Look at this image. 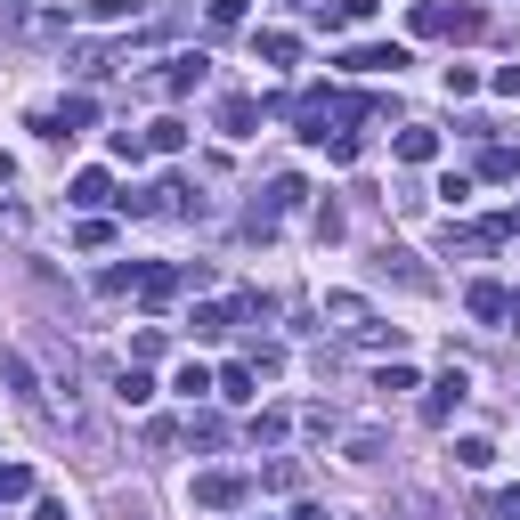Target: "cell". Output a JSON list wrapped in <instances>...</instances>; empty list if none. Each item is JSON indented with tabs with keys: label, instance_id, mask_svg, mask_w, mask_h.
Wrapping results in <instances>:
<instances>
[{
	"label": "cell",
	"instance_id": "obj_1",
	"mask_svg": "<svg viewBox=\"0 0 520 520\" xmlns=\"http://www.w3.org/2000/svg\"><path fill=\"white\" fill-rule=\"evenodd\" d=\"M464 399H472V374H464V366H447V374L431 382V399H423V423H447Z\"/></svg>",
	"mask_w": 520,
	"mask_h": 520
},
{
	"label": "cell",
	"instance_id": "obj_2",
	"mask_svg": "<svg viewBox=\"0 0 520 520\" xmlns=\"http://www.w3.org/2000/svg\"><path fill=\"white\" fill-rule=\"evenodd\" d=\"M195 504H204V512H236L244 504V472H204V480H195Z\"/></svg>",
	"mask_w": 520,
	"mask_h": 520
},
{
	"label": "cell",
	"instance_id": "obj_3",
	"mask_svg": "<svg viewBox=\"0 0 520 520\" xmlns=\"http://www.w3.org/2000/svg\"><path fill=\"white\" fill-rule=\"evenodd\" d=\"M342 65H350V74H399L407 49H399V41H366V49H350Z\"/></svg>",
	"mask_w": 520,
	"mask_h": 520
},
{
	"label": "cell",
	"instance_id": "obj_4",
	"mask_svg": "<svg viewBox=\"0 0 520 520\" xmlns=\"http://www.w3.org/2000/svg\"><path fill=\"white\" fill-rule=\"evenodd\" d=\"M415 33H480V17H472V9H439V0H423V9H415Z\"/></svg>",
	"mask_w": 520,
	"mask_h": 520
},
{
	"label": "cell",
	"instance_id": "obj_5",
	"mask_svg": "<svg viewBox=\"0 0 520 520\" xmlns=\"http://www.w3.org/2000/svg\"><path fill=\"white\" fill-rule=\"evenodd\" d=\"M374 269H382V277H399V285H415V293H431V269H415V252H399V244H382V252H374Z\"/></svg>",
	"mask_w": 520,
	"mask_h": 520
},
{
	"label": "cell",
	"instance_id": "obj_6",
	"mask_svg": "<svg viewBox=\"0 0 520 520\" xmlns=\"http://www.w3.org/2000/svg\"><path fill=\"white\" fill-rule=\"evenodd\" d=\"M195 82H204V57H163V74H155L163 98H179V90H195Z\"/></svg>",
	"mask_w": 520,
	"mask_h": 520
},
{
	"label": "cell",
	"instance_id": "obj_7",
	"mask_svg": "<svg viewBox=\"0 0 520 520\" xmlns=\"http://www.w3.org/2000/svg\"><path fill=\"white\" fill-rule=\"evenodd\" d=\"M65 204H82V212L114 204V179H106V171H74V187H65Z\"/></svg>",
	"mask_w": 520,
	"mask_h": 520
},
{
	"label": "cell",
	"instance_id": "obj_8",
	"mask_svg": "<svg viewBox=\"0 0 520 520\" xmlns=\"http://www.w3.org/2000/svg\"><path fill=\"white\" fill-rule=\"evenodd\" d=\"M179 285H195V277H187V269H139V301H147V309H163Z\"/></svg>",
	"mask_w": 520,
	"mask_h": 520
},
{
	"label": "cell",
	"instance_id": "obj_9",
	"mask_svg": "<svg viewBox=\"0 0 520 520\" xmlns=\"http://www.w3.org/2000/svg\"><path fill=\"white\" fill-rule=\"evenodd\" d=\"M220 130L228 139H252L260 130V98H220Z\"/></svg>",
	"mask_w": 520,
	"mask_h": 520
},
{
	"label": "cell",
	"instance_id": "obj_10",
	"mask_svg": "<svg viewBox=\"0 0 520 520\" xmlns=\"http://www.w3.org/2000/svg\"><path fill=\"white\" fill-rule=\"evenodd\" d=\"M301 195H309L301 179H269V195H260V212H269V220H277V212H293V204H301Z\"/></svg>",
	"mask_w": 520,
	"mask_h": 520
},
{
	"label": "cell",
	"instance_id": "obj_11",
	"mask_svg": "<svg viewBox=\"0 0 520 520\" xmlns=\"http://www.w3.org/2000/svg\"><path fill=\"white\" fill-rule=\"evenodd\" d=\"M439 155V130H399V163H431Z\"/></svg>",
	"mask_w": 520,
	"mask_h": 520
},
{
	"label": "cell",
	"instance_id": "obj_12",
	"mask_svg": "<svg viewBox=\"0 0 520 520\" xmlns=\"http://www.w3.org/2000/svg\"><path fill=\"white\" fill-rule=\"evenodd\" d=\"M220 399H236V407L260 399V374H252V366H228V374H220Z\"/></svg>",
	"mask_w": 520,
	"mask_h": 520
},
{
	"label": "cell",
	"instance_id": "obj_13",
	"mask_svg": "<svg viewBox=\"0 0 520 520\" xmlns=\"http://www.w3.org/2000/svg\"><path fill=\"white\" fill-rule=\"evenodd\" d=\"M114 390H122V407H147V399H155V374H139V366H130Z\"/></svg>",
	"mask_w": 520,
	"mask_h": 520
},
{
	"label": "cell",
	"instance_id": "obj_14",
	"mask_svg": "<svg viewBox=\"0 0 520 520\" xmlns=\"http://www.w3.org/2000/svg\"><path fill=\"white\" fill-rule=\"evenodd\" d=\"M455 464H464V472H488L496 447H488V439H455Z\"/></svg>",
	"mask_w": 520,
	"mask_h": 520
},
{
	"label": "cell",
	"instance_id": "obj_15",
	"mask_svg": "<svg viewBox=\"0 0 520 520\" xmlns=\"http://www.w3.org/2000/svg\"><path fill=\"white\" fill-rule=\"evenodd\" d=\"M504 309H512L504 285H472V317H504Z\"/></svg>",
	"mask_w": 520,
	"mask_h": 520
},
{
	"label": "cell",
	"instance_id": "obj_16",
	"mask_svg": "<svg viewBox=\"0 0 520 520\" xmlns=\"http://www.w3.org/2000/svg\"><path fill=\"white\" fill-rule=\"evenodd\" d=\"M17 496H33V472L25 464H0V504H17Z\"/></svg>",
	"mask_w": 520,
	"mask_h": 520
},
{
	"label": "cell",
	"instance_id": "obj_17",
	"mask_svg": "<svg viewBox=\"0 0 520 520\" xmlns=\"http://www.w3.org/2000/svg\"><path fill=\"white\" fill-rule=\"evenodd\" d=\"M260 57H269V65H293L301 41H293V33H260Z\"/></svg>",
	"mask_w": 520,
	"mask_h": 520
},
{
	"label": "cell",
	"instance_id": "obj_18",
	"mask_svg": "<svg viewBox=\"0 0 520 520\" xmlns=\"http://www.w3.org/2000/svg\"><path fill=\"white\" fill-rule=\"evenodd\" d=\"M512 171H520L512 147H488V155H480V179H512Z\"/></svg>",
	"mask_w": 520,
	"mask_h": 520
},
{
	"label": "cell",
	"instance_id": "obj_19",
	"mask_svg": "<svg viewBox=\"0 0 520 520\" xmlns=\"http://www.w3.org/2000/svg\"><path fill=\"white\" fill-rule=\"evenodd\" d=\"M171 390H187V399H204V390H220V374H204V366H179V382Z\"/></svg>",
	"mask_w": 520,
	"mask_h": 520
},
{
	"label": "cell",
	"instance_id": "obj_20",
	"mask_svg": "<svg viewBox=\"0 0 520 520\" xmlns=\"http://www.w3.org/2000/svg\"><path fill=\"white\" fill-rule=\"evenodd\" d=\"M147 147H163V155H179V147H187V122H155V130H147Z\"/></svg>",
	"mask_w": 520,
	"mask_h": 520
},
{
	"label": "cell",
	"instance_id": "obj_21",
	"mask_svg": "<svg viewBox=\"0 0 520 520\" xmlns=\"http://www.w3.org/2000/svg\"><path fill=\"white\" fill-rule=\"evenodd\" d=\"M277 439H285V415H277V407L252 415V447H277Z\"/></svg>",
	"mask_w": 520,
	"mask_h": 520
},
{
	"label": "cell",
	"instance_id": "obj_22",
	"mask_svg": "<svg viewBox=\"0 0 520 520\" xmlns=\"http://www.w3.org/2000/svg\"><path fill=\"white\" fill-rule=\"evenodd\" d=\"M90 17L98 25H122V17H139V0H90Z\"/></svg>",
	"mask_w": 520,
	"mask_h": 520
},
{
	"label": "cell",
	"instance_id": "obj_23",
	"mask_svg": "<svg viewBox=\"0 0 520 520\" xmlns=\"http://www.w3.org/2000/svg\"><path fill=\"white\" fill-rule=\"evenodd\" d=\"M358 147H366L358 130H334V139H325V155H334V163H358Z\"/></svg>",
	"mask_w": 520,
	"mask_h": 520
},
{
	"label": "cell",
	"instance_id": "obj_24",
	"mask_svg": "<svg viewBox=\"0 0 520 520\" xmlns=\"http://www.w3.org/2000/svg\"><path fill=\"white\" fill-rule=\"evenodd\" d=\"M244 25V0H212V33H236Z\"/></svg>",
	"mask_w": 520,
	"mask_h": 520
},
{
	"label": "cell",
	"instance_id": "obj_25",
	"mask_svg": "<svg viewBox=\"0 0 520 520\" xmlns=\"http://www.w3.org/2000/svg\"><path fill=\"white\" fill-rule=\"evenodd\" d=\"M382 455V431H350V464H374Z\"/></svg>",
	"mask_w": 520,
	"mask_h": 520
},
{
	"label": "cell",
	"instance_id": "obj_26",
	"mask_svg": "<svg viewBox=\"0 0 520 520\" xmlns=\"http://www.w3.org/2000/svg\"><path fill=\"white\" fill-rule=\"evenodd\" d=\"M74 236H82V252H106V244H114V228H106V220H82Z\"/></svg>",
	"mask_w": 520,
	"mask_h": 520
},
{
	"label": "cell",
	"instance_id": "obj_27",
	"mask_svg": "<svg viewBox=\"0 0 520 520\" xmlns=\"http://www.w3.org/2000/svg\"><path fill=\"white\" fill-rule=\"evenodd\" d=\"M374 17V0H342V9H334V25H366Z\"/></svg>",
	"mask_w": 520,
	"mask_h": 520
},
{
	"label": "cell",
	"instance_id": "obj_28",
	"mask_svg": "<svg viewBox=\"0 0 520 520\" xmlns=\"http://www.w3.org/2000/svg\"><path fill=\"white\" fill-rule=\"evenodd\" d=\"M496 90H504V98H520V65H496Z\"/></svg>",
	"mask_w": 520,
	"mask_h": 520
},
{
	"label": "cell",
	"instance_id": "obj_29",
	"mask_svg": "<svg viewBox=\"0 0 520 520\" xmlns=\"http://www.w3.org/2000/svg\"><path fill=\"white\" fill-rule=\"evenodd\" d=\"M33 520H74V512H65L57 496H41V504H33Z\"/></svg>",
	"mask_w": 520,
	"mask_h": 520
},
{
	"label": "cell",
	"instance_id": "obj_30",
	"mask_svg": "<svg viewBox=\"0 0 520 520\" xmlns=\"http://www.w3.org/2000/svg\"><path fill=\"white\" fill-rule=\"evenodd\" d=\"M293 520H334V512H325V504H301V512H293Z\"/></svg>",
	"mask_w": 520,
	"mask_h": 520
},
{
	"label": "cell",
	"instance_id": "obj_31",
	"mask_svg": "<svg viewBox=\"0 0 520 520\" xmlns=\"http://www.w3.org/2000/svg\"><path fill=\"white\" fill-rule=\"evenodd\" d=\"M504 520H520V488H512V496H504Z\"/></svg>",
	"mask_w": 520,
	"mask_h": 520
},
{
	"label": "cell",
	"instance_id": "obj_32",
	"mask_svg": "<svg viewBox=\"0 0 520 520\" xmlns=\"http://www.w3.org/2000/svg\"><path fill=\"white\" fill-rule=\"evenodd\" d=\"M504 317H512V325H520V293H512V309H504Z\"/></svg>",
	"mask_w": 520,
	"mask_h": 520
}]
</instances>
